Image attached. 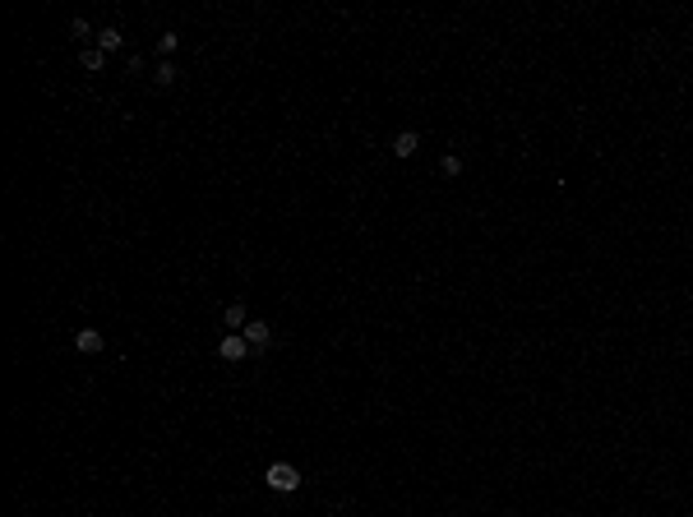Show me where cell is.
Returning <instances> with one entry per match:
<instances>
[{"mask_svg":"<svg viewBox=\"0 0 693 517\" xmlns=\"http://www.w3.org/2000/svg\"><path fill=\"white\" fill-rule=\"evenodd\" d=\"M263 485L273 489V494H296V489H301V472H296L292 462H273V467L263 472Z\"/></svg>","mask_w":693,"mask_h":517,"instance_id":"1","label":"cell"},{"mask_svg":"<svg viewBox=\"0 0 693 517\" xmlns=\"http://www.w3.org/2000/svg\"><path fill=\"white\" fill-rule=\"evenodd\" d=\"M217 356H222V361H231V365H236V361H245V356H250V342H245V337H241V333H227V337H222V342H217Z\"/></svg>","mask_w":693,"mask_h":517,"instance_id":"2","label":"cell"},{"mask_svg":"<svg viewBox=\"0 0 693 517\" xmlns=\"http://www.w3.org/2000/svg\"><path fill=\"white\" fill-rule=\"evenodd\" d=\"M241 337H245V342H250V351H263V347H268V342H273V328H268V323H263V319H250L245 328H241Z\"/></svg>","mask_w":693,"mask_h":517,"instance_id":"3","label":"cell"},{"mask_svg":"<svg viewBox=\"0 0 693 517\" xmlns=\"http://www.w3.org/2000/svg\"><path fill=\"white\" fill-rule=\"evenodd\" d=\"M74 347L83 351V356H97V351H102V333H97V328H79V333H74Z\"/></svg>","mask_w":693,"mask_h":517,"instance_id":"4","label":"cell"},{"mask_svg":"<svg viewBox=\"0 0 693 517\" xmlns=\"http://www.w3.org/2000/svg\"><path fill=\"white\" fill-rule=\"evenodd\" d=\"M416 148H421L416 130H402V134H393V152H398L402 162H407V157H416Z\"/></svg>","mask_w":693,"mask_h":517,"instance_id":"5","label":"cell"},{"mask_svg":"<svg viewBox=\"0 0 693 517\" xmlns=\"http://www.w3.org/2000/svg\"><path fill=\"white\" fill-rule=\"evenodd\" d=\"M222 323H227V328H236V333H241V328H245V323H250V310H245V305H241V301H231L227 310H222Z\"/></svg>","mask_w":693,"mask_h":517,"instance_id":"6","label":"cell"},{"mask_svg":"<svg viewBox=\"0 0 693 517\" xmlns=\"http://www.w3.org/2000/svg\"><path fill=\"white\" fill-rule=\"evenodd\" d=\"M121 46H125L121 28H102V32H97V51H107V56H111V51H121Z\"/></svg>","mask_w":693,"mask_h":517,"instance_id":"7","label":"cell"},{"mask_svg":"<svg viewBox=\"0 0 693 517\" xmlns=\"http://www.w3.org/2000/svg\"><path fill=\"white\" fill-rule=\"evenodd\" d=\"M153 83H157V88H171V83H176V65L162 61V65L153 70Z\"/></svg>","mask_w":693,"mask_h":517,"instance_id":"8","label":"cell"},{"mask_svg":"<svg viewBox=\"0 0 693 517\" xmlns=\"http://www.w3.org/2000/svg\"><path fill=\"white\" fill-rule=\"evenodd\" d=\"M83 70H107V51H97V46L83 51Z\"/></svg>","mask_w":693,"mask_h":517,"instance_id":"9","label":"cell"},{"mask_svg":"<svg viewBox=\"0 0 693 517\" xmlns=\"http://www.w3.org/2000/svg\"><path fill=\"white\" fill-rule=\"evenodd\" d=\"M176 46H181V37H176V32H162V37H157V56L167 61V56L176 51Z\"/></svg>","mask_w":693,"mask_h":517,"instance_id":"10","label":"cell"},{"mask_svg":"<svg viewBox=\"0 0 693 517\" xmlns=\"http://www.w3.org/2000/svg\"><path fill=\"white\" fill-rule=\"evenodd\" d=\"M439 167H444V176H462V157H458V152H448Z\"/></svg>","mask_w":693,"mask_h":517,"instance_id":"11","label":"cell"}]
</instances>
